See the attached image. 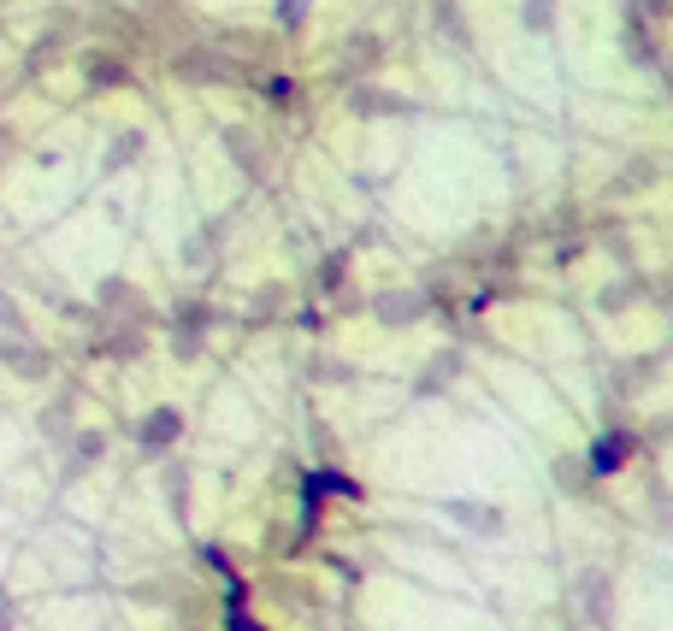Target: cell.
Segmentation results:
<instances>
[{
	"label": "cell",
	"mask_w": 673,
	"mask_h": 631,
	"mask_svg": "<svg viewBox=\"0 0 673 631\" xmlns=\"http://www.w3.org/2000/svg\"><path fill=\"white\" fill-rule=\"evenodd\" d=\"M626 454H633V437H621V431H614V437H603V443H597L591 466H597V473H614V466H621Z\"/></svg>",
	"instance_id": "cell-1"
},
{
	"label": "cell",
	"mask_w": 673,
	"mask_h": 631,
	"mask_svg": "<svg viewBox=\"0 0 673 631\" xmlns=\"http://www.w3.org/2000/svg\"><path fill=\"white\" fill-rule=\"evenodd\" d=\"M449 513H456V520H467L473 532H503V513H496V508H479V502H449Z\"/></svg>",
	"instance_id": "cell-2"
},
{
	"label": "cell",
	"mask_w": 673,
	"mask_h": 631,
	"mask_svg": "<svg viewBox=\"0 0 673 631\" xmlns=\"http://www.w3.org/2000/svg\"><path fill=\"white\" fill-rule=\"evenodd\" d=\"M172 437H178V414H172V407H160V414L142 425V443H149V449H166Z\"/></svg>",
	"instance_id": "cell-3"
},
{
	"label": "cell",
	"mask_w": 673,
	"mask_h": 631,
	"mask_svg": "<svg viewBox=\"0 0 673 631\" xmlns=\"http://www.w3.org/2000/svg\"><path fill=\"white\" fill-rule=\"evenodd\" d=\"M208 325V307H184L178 313V355H196V331Z\"/></svg>",
	"instance_id": "cell-4"
},
{
	"label": "cell",
	"mask_w": 673,
	"mask_h": 631,
	"mask_svg": "<svg viewBox=\"0 0 673 631\" xmlns=\"http://www.w3.org/2000/svg\"><path fill=\"white\" fill-rule=\"evenodd\" d=\"M0 325H12V331H19V307H12L7 296H0Z\"/></svg>",
	"instance_id": "cell-5"
},
{
	"label": "cell",
	"mask_w": 673,
	"mask_h": 631,
	"mask_svg": "<svg viewBox=\"0 0 673 631\" xmlns=\"http://www.w3.org/2000/svg\"><path fill=\"white\" fill-rule=\"evenodd\" d=\"M231 631H260L255 620H243V614H231Z\"/></svg>",
	"instance_id": "cell-6"
},
{
	"label": "cell",
	"mask_w": 673,
	"mask_h": 631,
	"mask_svg": "<svg viewBox=\"0 0 673 631\" xmlns=\"http://www.w3.org/2000/svg\"><path fill=\"white\" fill-rule=\"evenodd\" d=\"M0 631H12V614L7 608H0Z\"/></svg>",
	"instance_id": "cell-7"
}]
</instances>
